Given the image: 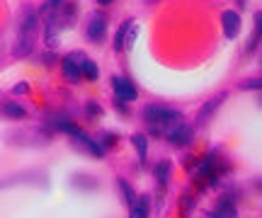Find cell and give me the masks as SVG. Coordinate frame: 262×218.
I'll list each match as a JSON object with an SVG mask.
<instances>
[{"mask_svg": "<svg viewBox=\"0 0 262 218\" xmlns=\"http://www.w3.org/2000/svg\"><path fill=\"white\" fill-rule=\"evenodd\" d=\"M143 124L150 129L153 136H170V133L182 124L180 112L170 109V107H160V105H148L143 107Z\"/></svg>", "mask_w": 262, "mask_h": 218, "instance_id": "6da1fadb", "label": "cell"}, {"mask_svg": "<svg viewBox=\"0 0 262 218\" xmlns=\"http://www.w3.org/2000/svg\"><path fill=\"white\" fill-rule=\"evenodd\" d=\"M37 32H39V17H37V12H29L27 17L22 19V25H19V34L15 39L12 54L17 58L29 56L32 49H34V41H37Z\"/></svg>", "mask_w": 262, "mask_h": 218, "instance_id": "7a4b0ae2", "label": "cell"}, {"mask_svg": "<svg viewBox=\"0 0 262 218\" xmlns=\"http://www.w3.org/2000/svg\"><path fill=\"white\" fill-rule=\"evenodd\" d=\"M88 61V56H85L83 51H73V54H68V56L61 61V66H63V76L68 78V80H73V83H78L80 78H83V63Z\"/></svg>", "mask_w": 262, "mask_h": 218, "instance_id": "3957f363", "label": "cell"}, {"mask_svg": "<svg viewBox=\"0 0 262 218\" xmlns=\"http://www.w3.org/2000/svg\"><path fill=\"white\" fill-rule=\"evenodd\" d=\"M88 37L93 39V41H102L104 37V29H107V19H104L102 12H93L90 17H88Z\"/></svg>", "mask_w": 262, "mask_h": 218, "instance_id": "277c9868", "label": "cell"}, {"mask_svg": "<svg viewBox=\"0 0 262 218\" xmlns=\"http://www.w3.org/2000/svg\"><path fill=\"white\" fill-rule=\"evenodd\" d=\"M112 87H114V92H117V100H119V102H131V100H136V95H139L134 83L126 80V78H114Z\"/></svg>", "mask_w": 262, "mask_h": 218, "instance_id": "5b68a950", "label": "cell"}, {"mask_svg": "<svg viewBox=\"0 0 262 218\" xmlns=\"http://www.w3.org/2000/svg\"><path fill=\"white\" fill-rule=\"evenodd\" d=\"M221 25H224V34L228 39H235L241 32V15L235 10H226L221 15Z\"/></svg>", "mask_w": 262, "mask_h": 218, "instance_id": "8992f818", "label": "cell"}, {"mask_svg": "<svg viewBox=\"0 0 262 218\" xmlns=\"http://www.w3.org/2000/svg\"><path fill=\"white\" fill-rule=\"evenodd\" d=\"M226 95H216L214 100H209V102H206L204 107H202V109H199V114H196V126H199V129H202V126H206V122H209V116H211V114H214V109L219 105H221V100H224Z\"/></svg>", "mask_w": 262, "mask_h": 218, "instance_id": "52a82bcc", "label": "cell"}, {"mask_svg": "<svg viewBox=\"0 0 262 218\" xmlns=\"http://www.w3.org/2000/svg\"><path fill=\"white\" fill-rule=\"evenodd\" d=\"M192 136H194V131L189 129L187 124H180L178 129L170 133V141L175 143V146H187V143L192 141Z\"/></svg>", "mask_w": 262, "mask_h": 218, "instance_id": "ba28073f", "label": "cell"}, {"mask_svg": "<svg viewBox=\"0 0 262 218\" xmlns=\"http://www.w3.org/2000/svg\"><path fill=\"white\" fill-rule=\"evenodd\" d=\"M148 209H150V199L148 197H141L131 204V213L129 218H148Z\"/></svg>", "mask_w": 262, "mask_h": 218, "instance_id": "9c48e42d", "label": "cell"}, {"mask_svg": "<svg viewBox=\"0 0 262 218\" xmlns=\"http://www.w3.org/2000/svg\"><path fill=\"white\" fill-rule=\"evenodd\" d=\"M3 114H5V116H10V119H22L27 112H25L17 102H5V105H3Z\"/></svg>", "mask_w": 262, "mask_h": 218, "instance_id": "30bf717a", "label": "cell"}, {"mask_svg": "<svg viewBox=\"0 0 262 218\" xmlns=\"http://www.w3.org/2000/svg\"><path fill=\"white\" fill-rule=\"evenodd\" d=\"M131 25H134V19H126L122 27L117 29V34H114V49H117V51H122L124 49V37H126V32H129Z\"/></svg>", "mask_w": 262, "mask_h": 218, "instance_id": "8fae6325", "label": "cell"}, {"mask_svg": "<svg viewBox=\"0 0 262 218\" xmlns=\"http://www.w3.org/2000/svg\"><path fill=\"white\" fill-rule=\"evenodd\" d=\"M216 218H235V206L233 201L224 199L219 204V209H216Z\"/></svg>", "mask_w": 262, "mask_h": 218, "instance_id": "7c38bea8", "label": "cell"}, {"mask_svg": "<svg viewBox=\"0 0 262 218\" xmlns=\"http://www.w3.org/2000/svg\"><path fill=\"white\" fill-rule=\"evenodd\" d=\"M131 141H134L136 151H139V158H141V160H146V151H148V138H146L143 133H136V136H134Z\"/></svg>", "mask_w": 262, "mask_h": 218, "instance_id": "4fadbf2b", "label": "cell"}, {"mask_svg": "<svg viewBox=\"0 0 262 218\" xmlns=\"http://www.w3.org/2000/svg\"><path fill=\"white\" fill-rule=\"evenodd\" d=\"M80 73H83L85 78H90V80H97V78H100V68H97V63H95V61H90V58H88V61L83 63V70H80Z\"/></svg>", "mask_w": 262, "mask_h": 218, "instance_id": "5bb4252c", "label": "cell"}, {"mask_svg": "<svg viewBox=\"0 0 262 218\" xmlns=\"http://www.w3.org/2000/svg\"><path fill=\"white\" fill-rule=\"evenodd\" d=\"M156 175H158L160 184H165V182H168V175H170V162L168 160L158 162V165H156Z\"/></svg>", "mask_w": 262, "mask_h": 218, "instance_id": "9a60e30c", "label": "cell"}, {"mask_svg": "<svg viewBox=\"0 0 262 218\" xmlns=\"http://www.w3.org/2000/svg\"><path fill=\"white\" fill-rule=\"evenodd\" d=\"M119 187H122V191H124V201H126V204H134V201H136V197H134V189H131L129 184H126V180H119Z\"/></svg>", "mask_w": 262, "mask_h": 218, "instance_id": "2e32d148", "label": "cell"}, {"mask_svg": "<svg viewBox=\"0 0 262 218\" xmlns=\"http://www.w3.org/2000/svg\"><path fill=\"white\" fill-rule=\"evenodd\" d=\"M241 87L243 90H260V80H245Z\"/></svg>", "mask_w": 262, "mask_h": 218, "instance_id": "e0dca14e", "label": "cell"}, {"mask_svg": "<svg viewBox=\"0 0 262 218\" xmlns=\"http://www.w3.org/2000/svg\"><path fill=\"white\" fill-rule=\"evenodd\" d=\"M15 92H27V85H25V83H22V85H17V87H15Z\"/></svg>", "mask_w": 262, "mask_h": 218, "instance_id": "ac0fdd59", "label": "cell"}, {"mask_svg": "<svg viewBox=\"0 0 262 218\" xmlns=\"http://www.w3.org/2000/svg\"><path fill=\"white\" fill-rule=\"evenodd\" d=\"M97 3H100V5H110L112 0H97Z\"/></svg>", "mask_w": 262, "mask_h": 218, "instance_id": "d6986e66", "label": "cell"}, {"mask_svg": "<svg viewBox=\"0 0 262 218\" xmlns=\"http://www.w3.org/2000/svg\"><path fill=\"white\" fill-rule=\"evenodd\" d=\"M49 3H51V5H58V3H61V0H49Z\"/></svg>", "mask_w": 262, "mask_h": 218, "instance_id": "ffe728a7", "label": "cell"}, {"mask_svg": "<svg viewBox=\"0 0 262 218\" xmlns=\"http://www.w3.org/2000/svg\"><path fill=\"white\" fill-rule=\"evenodd\" d=\"M238 3H241V5H245V0H238Z\"/></svg>", "mask_w": 262, "mask_h": 218, "instance_id": "44dd1931", "label": "cell"}]
</instances>
